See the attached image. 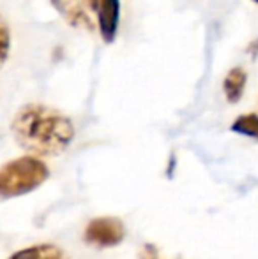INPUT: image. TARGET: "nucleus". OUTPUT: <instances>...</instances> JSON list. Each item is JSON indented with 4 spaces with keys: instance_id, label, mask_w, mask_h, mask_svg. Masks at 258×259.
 Returning a JSON list of instances; mask_svg holds the SVG:
<instances>
[{
    "instance_id": "obj_1",
    "label": "nucleus",
    "mask_w": 258,
    "mask_h": 259,
    "mask_svg": "<svg viewBox=\"0 0 258 259\" xmlns=\"http://www.w3.org/2000/svg\"><path fill=\"white\" fill-rule=\"evenodd\" d=\"M11 131L16 143L35 157L60 155L75 140L71 118L41 103L21 106L11 122Z\"/></svg>"
},
{
    "instance_id": "obj_2",
    "label": "nucleus",
    "mask_w": 258,
    "mask_h": 259,
    "mask_svg": "<svg viewBox=\"0 0 258 259\" xmlns=\"http://www.w3.org/2000/svg\"><path fill=\"white\" fill-rule=\"evenodd\" d=\"M48 166L35 155H23L0 167V198H16L38 189L48 178Z\"/></svg>"
},
{
    "instance_id": "obj_3",
    "label": "nucleus",
    "mask_w": 258,
    "mask_h": 259,
    "mask_svg": "<svg viewBox=\"0 0 258 259\" xmlns=\"http://www.w3.org/2000/svg\"><path fill=\"white\" fill-rule=\"evenodd\" d=\"M124 226L119 219H92L85 228V242L94 247H115L124 240Z\"/></svg>"
},
{
    "instance_id": "obj_4",
    "label": "nucleus",
    "mask_w": 258,
    "mask_h": 259,
    "mask_svg": "<svg viewBox=\"0 0 258 259\" xmlns=\"http://www.w3.org/2000/svg\"><path fill=\"white\" fill-rule=\"evenodd\" d=\"M55 11L65 20V23L85 32L96 30V21L92 11L83 4V0H50Z\"/></svg>"
},
{
    "instance_id": "obj_5",
    "label": "nucleus",
    "mask_w": 258,
    "mask_h": 259,
    "mask_svg": "<svg viewBox=\"0 0 258 259\" xmlns=\"http://www.w3.org/2000/svg\"><path fill=\"white\" fill-rule=\"evenodd\" d=\"M99 35L106 45H112L117 37L119 20H121V0H99L96 11Z\"/></svg>"
},
{
    "instance_id": "obj_6",
    "label": "nucleus",
    "mask_w": 258,
    "mask_h": 259,
    "mask_svg": "<svg viewBox=\"0 0 258 259\" xmlns=\"http://www.w3.org/2000/svg\"><path fill=\"white\" fill-rule=\"evenodd\" d=\"M246 83H248V72L242 67H234L227 72V76L223 79V92L228 103L235 104L242 99Z\"/></svg>"
},
{
    "instance_id": "obj_7",
    "label": "nucleus",
    "mask_w": 258,
    "mask_h": 259,
    "mask_svg": "<svg viewBox=\"0 0 258 259\" xmlns=\"http://www.w3.org/2000/svg\"><path fill=\"white\" fill-rule=\"evenodd\" d=\"M9 259H67V256L55 245H34L18 250Z\"/></svg>"
},
{
    "instance_id": "obj_8",
    "label": "nucleus",
    "mask_w": 258,
    "mask_h": 259,
    "mask_svg": "<svg viewBox=\"0 0 258 259\" xmlns=\"http://www.w3.org/2000/svg\"><path fill=\"white\" fill-rule=\"evenodd\" d=\"M232 131L242 134V136L258 140V115L256 113H244V115L237 116L232 123Z\"/></svg>"
},
{
    "instance_id": "obj_9",
    "label": "nucleus",
    "mask_w": 258,
    "mask_h": 259,
    "mask_svg": "<svg viewBox=\"0 0 258 259\" xmlns=\"http://www.w3.org/2000/svg\"><path fill=\"white\" fill-rule=\"evenodd\" d=\"M11 53V28L7 21L0 16V67L7 62Z\"/></svg>"
},
{
    "instance_id": "obj_10",
    "label": "nucleus",
    "mask_w": 258,
    "mask_h": 259,
    "mask_svg": "<svg viewBox=\"0 0 258 259\" xmlns=\"http://www.w3.org/2000/svg\"><path fill=\"white\" fill-rule=\"evenodd\" d=\"M83 4H85V6L92 11V13H96L97 6H99V0H83Z\"/></svg>"
},
{
    "instance_id": "obj_11",
    "label": "nucleus",
    "mask_w": 258,
    "mask_h": 259,
    "mask_svg": "<svg viewBox=\"0 0 258 259\" xmlns=\"http://www.w3.org/2000/svg\"><path fill=\"white\" fill-rule=\"evenodd\" d=\"M253 2H255V4H258V0H253Z\"/></svg>"
}]
</instances>
